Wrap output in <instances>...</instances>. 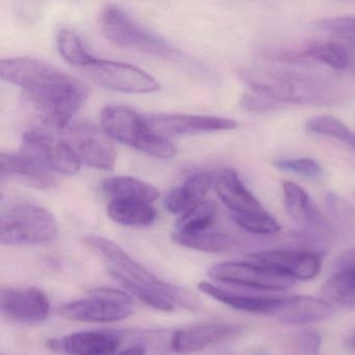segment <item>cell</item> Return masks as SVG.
Returning a JSON list of instances; mask_svg holds the SVG:
<instances>
[{
  "mask_svg": "<svg viewBox=\"0 0 355 355\" xmlns=\"http://www.w3.org/2000/svg\"><path fill=\"white\" fill-rule=\"evenodd\" d=\"M0 78L22 88L37 119L55 130L69 128L88 97V89L78 78L40 60H3Z\"/></svg>",
  "mask_w": 355,
  "mask_h": 355,
  "instance_id": "cell-1",
  "label": "cell"
},
{
  "mask_svg": "<svg viewBox=\"0 0 355 355\" xmlns=\"http://www.w3.org/2000/svg\"><path fill=\"white\" fill-rule=\"evenodd\" d=\"M101 120L107 136L149 157L168 159L176 155V147L130 107L109 105L101 112Z\"/></svg>",
  "mask_w": 355,
  "mask_h": 355,
  "instance_id": "cell-2",
  "label": "cell"
},
{
  "mask_svg": "<svg viewBox=\"0 0 355 355\" xmlns=\"http://www.w3.org/2000/svg\"><path fill=\"white\" fill-rule=\"evenodd\" d=\"M59 232L55 216L28 201L10 203L0 216V242L5 246H28L53 242Z\"/></svg>",
  "mask_w": 355,
  "mask_h": 355,
  "instance_id": "cell-3",
  "label": "cell"
},
{
  "mask_svg": "<svg viewBox=\"0 0 355 355\" xmlns=\"http://www.w3.org/2000/svg\"><path fill=\"white\" fill-rule=\"evenodd\" d=\"M101 26L105 38L118 46L164 60L178 61L182 58L180 49L139 24L118 6L103 8Z\"/></svg>",
  "mask_w": 355,
  "mask_h": 355,
  "instance_id": "cell-4",
  "label": "cell"
},
{
  "mask_svg": "<svg viewBox=\"0 0 355 355\" xmlns=\"http://www.w3.org/2000/svg\"><path fill=\"white\" fill-rule=\"evenodd\" d=\"M84 243L91 250L113 263L118 271L121 272L126 277L143 286L159 291L174 304L180 305L189 311H196L200 305V301L196 295L187 288L162 279L144 265L132 259L113 241L103 236H89L84 239Z\"/></svg>",
  "mask_w": 355,
  "mask_h": 355,
  "instance_id": "cell-5",
  "label": "cell"
},
{
  "mask_svg": "<svg viewBox=\"0 0 355 355\" xmlns=\"http://www.w3.org/2000/svg\"><path fill=\"white\" fill-rule=\"evenodd\" d=\"M239 76L253 92L282 105H324L329 101V92L325 87L306 76L250 69H241Z\"/></svg>",
  "mask_w": 355,
  "mask_h": 355,
  "instance_id": "cell-6",
  "label": "cell"
},
{
  "mask_svg": "<svg viewBox=\"0 0 355 355\" xmlns=\"http://www.w3.org/2000/svg\"><path fill=\"white\" fill-rule=\"evenodd\" d=\"M134 313L132 295L121 290L97 288L88 296L62 305L59 315L69 321L111 323L128 319Z\"/></svg>",
  "mask_w": 355,
  "mask_h": 355,
  "instance_id": "cell-7",
  "label": "cell"
},
{
  "mask_svg": "<svg viewBox=\"0 0 355 355\" xmlns=\"http://www.w3.org/2000/svg\"><path fill=\"white\" fill-rule=\"evenodd\" d=\"M20 153L47 171L64 175L78 173L82 163L67 141L39 130L24 134Z\"/></svg>",
  "mask_w": 355,
  "mask_h": 355,
  "instance_id": "cell-8",
  "label": "cell"
},
{
  "mask_svg": "<svg viewBox=\"0 0 355 355\" xmlns=\"http://www.w3.org/2000/svg\"><path fill=\"white\" fill-rule=\"evenodd\" d=\"M209 276L218 282L255 291H282L294 286L296 280L276 270L252 261H225L209 270Z\"/></svg>",
  "mask_w": 355,
  "mask_h": 355,
  "instance_id": "cell-9",
  "label": "cell"
},
{
  "mask_svg": "<svg viewBox=\"0 0 355 355\" xmlns=\"http://www.w3.org/2000/svg\"><path fill=\"white\" fill-rule=\"evenodd\" d=\"M94 82L109 90L128 94H148L159 90V83L144 70L120 62L95 59L85 68Z\"/></svg>",
  "mask_w": 355,
  "mask_h": 355,
  "instance_id": "cell-10",
  "label": "cell"
},
{
  "mask_svg": "<svg viewBox=\"0 0 355 355\" xmlns=\"http://www.w3.org/2000/svg\"><path fill=\"white\" fill-rule=\"evenodd\" d=\"M67 142L76 151L80 162L98 170L113 169L115 147L98 128L90 124H76L67 128Z\"/></svg>",
  "mask_w": 355,
  "mask_h": 355,
  "instance_id": "cell-11",
  "label": "cell"
},
{
  "mask_svg": "<svg viewBox=\"0 0 355 355\" xmlns=\"http://www.w3.org/2000/svg\"><path fill=\"white\" fill-rule=\"evenodd\" d=\"M145 119L153 130L164 137L226 132L239 126L234 120L218 116L157 114L147 116Z\"/></svg>",
  "mask_w": 355,
  "mask_h": 355,
  "instance_id": "cell-12",
  "label": "cell"
},
{
  "mask_svg": "<svg viewBox=\"0 0 355 355\" xmlns=\"http://www.w3.org/2000/svg\"><path fill=\"white\" fill-rule=\"evenodd\" d=\"M0 309L3 317L19 323H39L49 317L51 302L42 290L30 288H3Z\"/></svg>",
  "mask_w": 355,
  "mask_h": 355,
  "instance_id": "cell-13",
  "label": "cell"
},
{
  "mask_svg": "<svg viewBox=\"0 0 355 355\" xmlns=\"http://www.w3.org/2000/svg\"><path fill=\"white\" fill-rule=\"evenodd\" d=\"M250 261L276 270L294 280L313 279L322 268V257L304 250H271L249 253Z\"/></svg>",
  "mask_w": 355,
  "mask_h": 355,
  "instance_id": "cell-14",
  "label": "cell"
},
{
  "mask_svg": "<svg viewBox=\"0 0 355 355\" xmlns=\"http://www.w3.org/2000/svg\"><path fill=\"white\" fill-rule=\"evenodd\" d=\"M241 328L228 323H205L176 330L170 340V348L178 354H191L234 340Z\"/></svg>",
  "mask_w": 355,
  "mask_h": 355,
  "instance_id": "cell-15",
  "label": "cell"
},
{
  "mask_svg": "<svg viewBox=\"0 0 355 355\" xmlns=\"http://www.w3.org/2000/svg\"><path fill=\"white\" fill-rule=\"evenodd\" d=\"M334 311L336 309L321 297L275 296L267 315L280 323L303 325L327 319Z\"/></svg>",
  "mask_w": 355,
  "mask_h": 355,
  "instance_id": "cell-16",
  "label": "cell"
},
{
  "mask_svg": "<svg viewBox=\"0 0 355 355\" xmlns=\"http://www.w3.org/2000/svg\"><path fill=\"white\" fill-rule=\"evenodd\" d=\"M218 197L232 211V218L249 217L267 213L257 197L247 189L232 169H223L215 180Z\"/></svg>",
  "mask_w": 355,
  "mask_h": 355,
  "instance_id": "cell-17",
  "label": "cell"
},
{
  "mask_svg": "<svg viewBox=\"0 0 355 355\" xmlns=\"http://www.w3.org/2000/svg\"><path fill=\"white\" fill-rule=\"evenodd\" d=\"M120 343V336L114 332L80 331L49 340V346L66 355H113Z\"/></svg>",
  "mask_w": 355,
  "mask_h": 355,
  "instance_id": "cell-18",
  "label": "cell"
},
{
  "mask_svg": "<svg viewBox=\"0 0 355 355\" xmlns=\"http://www.w3.org/2000/svg\"><path fill=\"white\" fill-rule=\"evenodd\" d=\"M0 176L1 182L17 180L21 184L40 190L53 188L55 180L51 172L39 166L21 153H1L0 155Z\"/></svg>",
  "mask_w": 355,
  "mask_h": 355,
  "instance_id": "cell-19",
  "label": "cell"
},
{
  "mask_svg": "<svg viewBox=\"0 0 355 355\" xmlns=\"http://www.w3.org/2000/svg\"><path fill=\"white\" fill-rule=\"evenodd\" d=\"M211 182L213 180L209 174L191 175L180 186L168 193L165 198L166 209L171 214L184 215L205 201Z\"/></svg>",
  "mask_w": 355,
  "mask_h": 355,
  "instance_id": "cell-20",
  "label": "cell"
},
{
  "mask_svg": "<svg viewBox=\"0 0 355 355\" xmlns=\"http://www.w3.org/2000/svg\"><path fill=\"white\" fill-rule=\"evenodd\" d=\"M198 288L215 300L224 303L232 309L246 311V313H263V315H267L275 297L230 290V288L216 286L207 282H200L198 284Z\"/></svg>",
  "mask_w": 355,
  "mask_h": 355,
  "instance_id": "cell-21",
  "label": "cell"
},
{
  "mask_svg": "<svg viewBox=\"0 0 355 355\" xmlns=\"http://www.w3.org/2000/svg\"><path fill=\"white\" fill-rule=\"evenodd\" d=\"M282 193L284 209L291 219L311 228L325 227L317 205L300 186L291 180H284L282 182Z\"/></svg>",
  "mask_w": 355,
  "mask_h": 355,
  "instance_id": "cell-22",
  "label": "cell"
},
{
  "mask_svg": "<svg viewBox=\"0 0 355 355\" xmlns=\"http://www.w3.org/2000/svg\"><path fill=\"white\" fill-rule=\"evenodd\" d=\"M107 215L116 223L130 227L153 225L157 218V209L150 203L122 198L112 199Z\"/></svg>",
  "mask_w": 355,
  "mask_h": 355,
  "instance_id": "cell-23",
  "label": "cell"
},
{
  "mask_svg": "<svg viewBox=\"0 0 355 355\" xmlns=\"http://www.w3.org/2000/svg\"><path fill=\"white\" fill-rule=\"evenodd\" d=\"M103 190L114 198L153 202L159 197V191L153 184L130 176H115L103 182Z\"/></svg>",
  "mask_w": 355,
  "mask_h": 355,
  "instance_id": "cell-24",
  "label": "cell"
},
{
  "mask_svg": "<svg viewBox=\"0 0 355 355\" xmlns=\"http://www.w3.org/2000/svg\"><path fill=\"white\" fill-rule=\"evenodd\" d=\"M321 295L334 307L355 309V269L336 270L322 286Z\"/></svg>",
  "mask_w": 355,
  "mask_h": 355,
  "instance_id": "cell-25",
  "label": "cell"
},
{
  "mask_svg": "<svg viewBox=\"0 0 355 355\" xmlns=\"http://www.w3.org/2000/svg\"><path fill=\"white\" fill-rule=\"evenodd\" d=\"M172 240L176 244L186 248L209 253H221L230 250L234 247V241L230 236L221 232H205L196 234H182L174 232Z\"/></svg>",
  "mask_w": 355,
  "mask_h": 355,
  "instance_id": "cell-26",
  "label": "cell"
},
{
  "mask_svg": "<svg viewBox=\"0 0 355 355\" xmlns=\"http://www.w3.org/2000/svg\"><path fill=\"white\" fill-rule=\"evenodd\" d=\"M302 51L305 61L313 60L334 69H348V53L340 38L326 42L311 43L302 47Z\"/></svg>",
  "mask_w": 355,
  "mask_h": 355,
  "instance_id": "cell-27",
  "label": "cell"
},
{
  "mask_svg": "<svg viewBox=\"0 0 355 355\" xmlns=\"http://www.w3.org/2000/svg\"><path fill=\"white\" fill-rule=\"evenodd\" d=\"M110 274L118 284H121L130 293V295L136 297L139 300L144 302L145 304L153 307V309L165 311V313H170V311H173L175 309L174 303L167 297L164 296L159 291L149 288V286H143V284L130 279L121 272L118 271L117 269L110 270Z\"/></svg>",
  "mask_w": 355,
  "mask_h": 355,
  "instance_id": "cell-28",
  "label": "cell"
},
{
  "mask_svg": "<svg viewBox=\"0 0 355 355\" xmlns=\"http://www.w3.org/2000/svg\"><path fill=\"white\" fill-rule=\"evenodd\" d=\"M217 205L211 200H205L200 205L182 215L176 223V232L196 234L209 230L217 216Z\"/></svg>",
  "mask_w": 355,
  "mask_h": 355,
  "instance_id": "cell-29",
  "label": "cell"
},
{
  "mask_svg": "<svg viewBox=\"0 0 355 355\" xmlns=\"http://www.w3.org/2000/svg\"><path fill=\"white\" fill-rule=\"evenodd\" d=\"M58 49L65 61L84 69L96 59L89 53L82 39L76 33L67 28L60 31L58 35Z\"/></svg>",
  "mask_w": 355,
  "mask_h": 355,
  "instance_id": "cell-30",
  "label": "cell"
},
{
  "mask_svg": "<svg viewBox=\"0 0 355 355\" xmlns=\"http://www.w3.org/2000/svg\"><path fill=\"white\" fill-rule=\"evenodd\" d=\"M305 128L313 134L340 141L355 150L354 132L346 124L332 116L321 115L311 118L305 124Z\"/></svg>",
  "mask_w": 355,
  "mask_h": 355,
  "instance_id": "cell-31",
  "label": "cell"
},
{
  "mask_svg": "<svg viewBox=\"0 0 355 355\" xmlns=\"http://www.w3.org/2000/svg\"><path fill=\"white\" fill-rule=\"evenodd\" d=\"M234 221L246 232L259 236H271L280 232V224L269 213L249 217L232 218Z\"/></svg>",
  "mask_w": 355,
  "mask_h": 355,
  "instance_id": "cell-32",
  "label": "cell"
},
{
  "mask_svg": "<svg viewBox=\"0 0 355 355\" xmlns=\"http://www.w3.org/2000/svg\"><path fill=\"white\" fill-rule=\"evenodd\" d=\"M274 166L284 171L293 172L304 178H319L323 173L321 165L315 159L309 157L301 159H280L274 162Z\"/></svg>",
  "mask_w": 355,
  "mask_h": 355,
  "instance_id": "cell-33",
  "label": "cell"
},
{
  "mask_svg": "<svg viewBox=\"0 0 355 355\" xmlns=\"http://www.w3.org/2000/svg\"><path fill=\"white\" fill-rule=\"evenodd\" d=\"M313 26L320 30L334 33L338 36L355 37V16L325 18L313 22Z\"/></svg>",
  "mask_w": 355,
  "mask_h": 355,
  "instance_id": "cell-34",
  "label": "cell"
},
{
  "mask_svg": "<svg viewBox=\"0 0 355 355\" xmlns=\"http://www.w3.org/2000/svg\"><path fill=\"white\" fill-rule=\"evenodd\" d=\"M326 203L336 220L343 224L355 226V211L347 201L334 193L328 192L326 195Z\"/></svg>",
  "mask_w": 355,
  "mask_h": 355,
  "instance_id": "cell-35",
  "label": "cell"
},
{
  "mask_svg": "<svg viewBox=\"0 0 355 355\" xmlns=\"http://www.w3.org/2000/svg\"><path fill=\"white\" fill-rule=\"evenodd\" d=\"M241 105L247 111L259 113L278 109L282 107V103L261 94H245L241 99Z\"/></svg>",
  "mask_w": 355,
  "mask_h": 355,
  "instance_id": "cell-36",
  "label": "cell"
},
{
  "mask_svg": "<svg viewBox=\"0 0 355 355\" xmlns=\"http://www.w3.org/2000/svg\"><path fill=\"white\" fill-rule=\"evenodd\" d=\"M321 344V336L318 332L305 330L301 332L297 338L298 355H318Z\"/></svg>",
  "mask_w": 355,
  "mask_h": 355,
  "instance_id": "cell-37",
  "label": "cell"
},
{
  "mask_svg": "<svg viewBox=\"0 0 355 355\" xmlns=\"http://www.w3.org/2000/svg\"><path fill=\"white\" fill-rule=\"evenodd\" d=\"M336 270L355 269V248L345 252L336 263Z\"/></svg>",
  "mask_w": 355,
  "mask_h": 355,
  "instance_id": "cell-38",
  "label": "cell"
},
{
  "mask_svg": "<svg viewBox=\"0 0 355 355\" xmlns=\"http://www.w3.org/2000/svg\"><path fill=\"white\" fill-rule=\"evenodd\" d=\"M348 53V69L355 71V37L340 36Z\"/></svg>",
  "mask_w": 355,
  "mask_h": 355,
  "instance_id": "cell-39",
  "label": "cell"
},
{
  "mask_svg": "<svg viewBox=\"0 0 355 355\" xmlns=\"http://www.w3.org/2000/svg\"><path fill=\"white\" fill-rule=\"evenodd\" d=\"M116 355H146V348L142 345H136Z\"/></svg>",
  "mask_w": 355,
  "mask_h": 355,
  "instance_id": "cell-40",
  "label": "cell"
},
{
  "mask_svg": "<svg viewBox=\"0 0 355 355\" xmlns=\"http://www.w3.org/2000/svg\"><path fill=\"white\" fill-rule=\"evenodd\" d=\"M347 345H348V347L351 350L354 351L355 352V332L350 336V338H348V340H347Z\"/></svg>",
  "mask_w": 355,
  "mask_h": 355,
  "instance_id": "cell-41",
  "label": "cell"
}]
</instances>
